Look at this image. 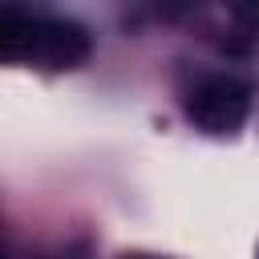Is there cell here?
<instances>
[{"label": "cell", "instance_id": "obj_1", "mask_svg": "<svg viewBox=\"0 0 259 259\" xmlns=\"http://www.w3.org/2000/svg\"><path fill=\"white\" fill-rule=\"evenodd\" d=\"M0 53L36 69H77L89 61L93 40L77 20L20 12L16 4H8L0 16Z\"/></svg>", "mask_w": 259, "mask_h": 259}, {"label": "cell", "instance_id": "obj_2", "mask_svg": "<svg viewBox=\"0 0 259 259\" xmlns=\"http://www.w3.org/2000/svg\"><path fill=\"white\" fill-rule=\"evenodd\" d=\"M247 113H251V85L239 77H202L186 93V117L210 138L235 134L247 121Z\"/></svg>", "mask_w": 259, "mask_h": 259}, {"label": "cell", "instance_id": "obj_3", "mask_svg": "<svg viewBox=\"0 0 259 259\" xmlns=\"http://www.w3.org/2000/svg\"><path fill=\"white\" fill-rule=\"evenodd\" d=\"M130 8H138V12H146V16H154V20H178L182 12H190L198 0H125Z\"/></svg>", "mask_w": 259, "mask_h": 259}, {"label": "cell", "instance_id": "obj_4", "mask_svg": "<svg viewBox=\"0 0 259 259\" xmlns=\"http://www.w3.org/2000/svg\"><path fill=\"white\" fill-rule=\"evenodd\" d=\"M235 12H239V24L259 32V0H235Z\"/></svg>", "mask_w": 259, "mask_h": 259}, {"label": "cell", "instance_id": "obj_5", "mask_svg": "<svg viewBox=\"0 0 259 259\" xmlns=\"http://www.w3.org/2000/svg\"><path fill=\"white\" fill-rule=\"evenodd\" d=\"M125 259H154V255H125Z\"/></svg>", "mask_w": 259, "mask_h": 259}, {"label": "cell", "instance_id": "obj_6", "mask_svg": "<svg viewBox=\"0 0 259 259\" xmlns=\"http://www.w3.org/2000/svg\"><path fill=\"white\" fill-rule=\"evenodd\" d=\"M255 259H259V251H255Z\"/></svg>", "mask_w": 259, "mask_h": 259}]
</instances>
